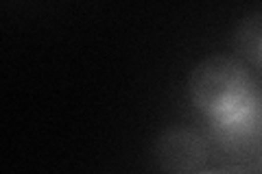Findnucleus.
I'll return each mask as SVG.
<instances>
[{"label": "nucleus", "instance_id": "3", "mask_svg": "<svg viewBox=\"0 0 262 174\" xmlns=\"http://www.w3.org/2000/svg\"><path fill=\"white\" fill-rule=\"evenodd\" d=\"M234 46L245 61L262 70V11L247 15L238 24L234 35Z\"/></svg>", "mask_w": 262, "mask_h": 174}, {"label": "nucleus", "instance_id": "4", "mask_svg": "<svg viewBox=\"0 0 262 174\" xmlns=\"http://www.w3.org/2000/svg\"><path fill=\"white\" fill-rule=\"evenodd\" d=\"M214 174H245V172H236V170H229V172H214Z\"/></svg>", "mask_w": 262, "mask_h": 174}, {"label": "nucleus", "instance_id": "1", "mask_svg": "<svg viewBox=\"0 0 262 174\" xmlns=\"http://www.w3.org/2000/svg\"><path fill=\"white\" fill-rule=\"evenodd\" d=\"M188 96L221 146L247 148L262 137V92L241 59L212 55L199 61Z\"/></svg>", "mask_w": 262, "mask_h": 174}, {"label": "nucleus", "instance_id": "2", "mask_svg": "<svg viewBox=\"0 0 262 174\" xmlns=\"http://www.w3.org/2000/svg\"><path fill=\"white\" fill-rule=\"evenodd\" d=\"M155 161L164 174H196L208 161V139L196 129L170 127L155 142Z\"/></svg>", "mask_w": 262, "mask_h": 174}]
</instances>
